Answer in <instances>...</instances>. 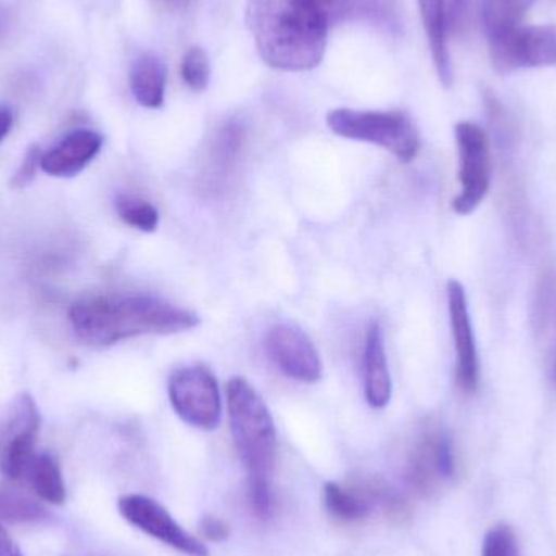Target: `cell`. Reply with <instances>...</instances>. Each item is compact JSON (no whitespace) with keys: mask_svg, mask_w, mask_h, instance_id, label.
<instances>
[{"mask_svg":"<svg viewBox=\"0 0 556 556\" xmlns=\"http://www.w3.org/2000/svg\"><path fill=\"white\" fill-rule=\"evenodd\" d=\"M121 515L150 538L189 556H208L207 547L181 528L155 500L143 495H126L117 503Z\"/></svg>","mask_w":556,"mask_h":556,"instance_id":"ba28073f","label":"cell"},{"mask_svg":"<svg viewBox=\"0 0 556 556\" xmlns=\"http://www.w3.org/2000/svg\"><path fill=\"white\" fill-rule=\"evenodd\" d=\"M454 130L459 150L460 192L454 199L453 211L457 215H469L489 194L492 182L490 140L482 127L466 121Z\"/></svg>","mask_w":556,"mask_h":556,"instance_id":"8992f818","label":"cell"},{"mask_svg":"<svg viewBox=\"0 0 556 556\" xmlns=\"http://www.w3.org/2000/svg\"><path fill=\"white\" fill-rule=\"evenodd\" d=\"M41 156L42 152L39 150V147H29L22 165L16 169L12 181H10V186L15 189L26 188L35 179L38 168H41Z\"/></svg>","mask_w":556,"mask_h":556,"instance_id":"cb8c5ba5","label":"cell"},{"mask_svg":"<svg viewBox=\"0 0 556 556\" xmlns=\"http://www.w3.org/2000/svg\"><path fill=\"white\" fill-rule=\"evenodd\" d=\"M555 375H556V359H555Z\"/></svg>","mask_w":556,"mask_h":556,"instance_id":"f546056e","label":"cell"},{"mask_svg":"<svg viewBox=\"0 0 556 556\" xmlns=\"http://www.w3.org/2000/svg\"><path fill=\"white\" fill-rule=\"evenodd\" d=\"M0 518L9 522H36L48 518L45 506L13 486L0 489Z\"/></svg>","mask_w":556,"mask_h":556,"instance_id":"ffe728a7","label":"cell"},{"mask_svg":"<svg viewBox=\"0 0 556 556\" xmlns=\"http://www.w3.org/2000/svg\"><path fill=\"white\" fill-rule=\"evenodd\" d=\"M363 379H365L366 402L372 408H384L391 401L392 381L386 356L384 337L381 326L372 320L366 330L363 349Z\"/></svg>","mask_w":556,"mask_h":556,"instance_id":"5bb4252c","label":"cell"},{"mask_svg":"<svg viewBox=\"0 0 556 556\" xmlns=\"http://www.w3.org/2000/svg\"><path fill=\"white\" fill-rule=\"evenodd\" d=\"M0 556H23L2 522H0Z\"/></svg>","mask_w":556,"mask_h":556,"instance_id":"4316f807","label":"cell"},{"mask_svg":"<svg viewBox=\"0 0 556 556\" xmlns=\"http://www.w3.org/2000/svg\"><path fill=\"white\" fill-rule=\"evenodd\" d=\"M39 431V412L31 395H20L13 408L12 420L3 437L0 466L9 479L25 476L29 463L35 457L36 437Z\"/></svg>","mask_w":556,"mask_h":556,"instance_id":"30bf717a","label":"cell"},{"mask_svg":"<svg viewBox=\"0 0 556 556\" xmlns=\"http://www.w3.org/2000/svg\"><path fill=\"white\" fill-rule=\"evenodd\" d=\"M431 58L437 67L438 77L444 87L453 85V65L447 49L446 0H418Z\"/></svg>","mask_w":556,"mask_h":556,"instance_id":"9a60e30c","label":"cell"},{"mask_svg":"<svg viewBox=\"0 0 556 556\" xmlns=\"http://www.w3.org/2000/svg\"><path fill=\"white\" fill-rule=\"evenodd\" d=\"M103 147V137L94 130L78 129L42 153L41 169L54 178H74L84 172Z\"/></svg>","mask_w":556,"mask_h":556,"instance_id":"4fadbf2b","label":"cell"},{"mask_svg":"<svg viewBox=\"0 0 556 556\" xmlns=\"http://www.w3.org/2000/svg\"><path fill=\"white\" fill-rule=\"evenodd\" d=\"M447 306H450L451 329L456 345V379L460 391L473 394L479 388V355L467 306L466 290L459 281L447 283Z\"/></svg>","mask_w":556,"mask_h":556,"instance_id":"8fae6325","label":"cell"},{"mask_svg":"<svg viewBox=\"0 0 556 556\" xmlns=\"http://www.w3.org/2000/svg\"><path fill=\"white\" fill-rule=\"evenodd\" d=\"M116 212L124 224L143 231V233H152L159 228V211L152 202L146 201V199L127 194L117 195Z\"/></svg>","mask_w":556,"mask_h":556,"instance_id":"44dd1931","label":"cell"},{"mask_svg":"<svg viewBox=\"0 0 556 556\" xmlns=\"http://www.w3.org/2000/svg\"><path fill=\"white\" fill-rule=\"evenodd\" d=\"M72 329L81 342L110 346L147 333H178L194 329L198 314L146 294L84 298L72 304Z\"/></svg>","mask_w":556,"mask_h":556,"instance_id":"6da1fadb","label":"cell"},{"mask_svg":"<svg viewBox=\"0 0 556 556\" xmlns=\"http://www.w3.org/2000/svg\"><path fill=\"white\" fill-rule=\"evenodd\" d=\"M329 15L307 0H248V25L270 67L306 72L323 61Z\"/></svg>","mask_w":556,"mask_h":556,"instance_id":"7a4b0ae2","label":"cell"},{"mask_svg":"<svg viewBox=\"0 0 556 556\" xmlns=\"http://www.w3.org/2000/svg\"><path fill=\"white\" fill-rule=\"evenodd\" d=\"M307 2L313 3V5L316 7V9H319L320 12L329 15L330 7H332L333 0H307Z\"/></svg>","mask_w":556,"mask_h":556,"instance_id":"f1b7e54d","label":"cell"},{"mask_svg":"<svg viewBox=\"0 0 556 556\" xmlns=\"http://www.w3.org/2000/svg\"><path fill=\"white\" fill-rule=\"evenodd\" d=\"M25 476L28 477L33 490L39 498L51 505H62L65 502V485L62 479L59 464L54 457L49 454H39L35 456L26 469Z\"/></svg>","mask_w":556,"mask_h":556,"instance_id":"ac0fdd59","label":"cell"},{"mask_svg":"<svg viewBox=\"0 0 556 556\" xmlns=\"http://www.w3.org/2000/svg\"><path fill=\"white\" fill-rule=\"evenodd\" d=\"M182 80L195 91H204L211 84V61L201 48H191L185 54L181 65Z\"/></svg>","mask_w":556,"mask_h":556,"instance_id":"7402d4cb","label":"cell"},{"mask_svg":"<svg viewBox=\"0 0 556 556\" xmlns=\"http://www.w3.org/2000/svg\"><path fill=\"white\" fill-rule=\"evenodd\" d=\"M535 2L538 0H482V23L489 39L521 25Z\"/></svg>","mask_w":556,"mask_h":556,"instance_id":"d6986e66","label":"cell"},{"mask_svg":"<svg viewBox=\"0 0 556 556\" xmlns=\"http://www.w3.org/2000/svg\"><path fill=\"white\" fill-rule=\"evenodd\" d=\"M264 350L278 371L298 382L314 384L323 376L319 352L303 330L288 324L270 327Z\"/></svg>","mask_w":556,"mask_h":556,"instance_id":"9c48e42d","label":"cell"},{"mask_svg":"<svg viewBox=\"0 0 556 556\" xmlns=\"http://www.w3.org/2000/svg\"><path fill=\"white\" fill-rule=\"evenodd\" d=\"M165 85V65L159 55L143 54L134 62L130 71V90L137 103L152 110L163 106Z\"/></svg>","mask_w":556,"mask_h":556,"instance_id":"e0dca14e","label":"cell"},{"mask_svg":"<svg viewBox=\"0 0 556 556\" xmlns=\"http://www.w3.org/2000/svg\"><path fill=\"white\" fill-rule=\"evenodd\" d=\"M199 529H201V534L211 542H224L230 535L228 526L222 519L214 518V516L202 518Z\"/></svg>","mask_w":556,"mask_h":556,"instance_id":"d4e9b609","label":"cell"},{"mask_svg":"<svg viewBox=\"0 0 556 556\" xmlns=\"http://www.w3.org/2000/svg\"><path fill=\"white\" fill-rule=\"evenodd\" d=\"M482 556H519L513 529L506 525L495 526L483 541Z\"/></svg>","mask_w":556,"mask_h":556,"instance_id":"603a6c76","label":"cell"},{"mask_svg":"<svg viewBox=\"0 0 556 556\" xmlns=\"http://www.w3.org/2000/svg\"><path fill=\"white\" fill-rule=\"evenodd\" d=\"M453 473L454 453L450 438L440 431L425 434L408 460V479L414 489L430 495Z\"/></svg>","mask_w":556,"mask_h":556,"instance_id":"7c38bea8","label":"cell"},{"mask_svg":"<svg viewBox=\"0 0 556 556\" xmlns=\"http://www.w3.org/2000/svg\"><path fill=\"white\" fill-rule=\"evenodd\" d=\"M228 415L238 456L248 472L254 513L273 515V476L277 463V430L273 415L248 379L233 376L227 384Z\"/></svg>","mask_w":556,"mask_h":556,"instance_id":"3957f363","label":"cell"},{"mask_svg":"<svg viewBox=\"0 0 556 556\" xmlns=\"http://www.w3.org/2000/svg\"><path fill=\"white\" fill-rule=\"evenodd\" d=\"M489 42L493 67L500 74L556 65V25H519Z\"/></svg>","mask_w":556,"mask_h":556,"instance_id":"52a82bcc","label":"cell"},{"mask_svg":"<svg viewBox=\"0 0 556 556\" xmlns=\"http://www.w3.org/2000/svg\"><path fill=\"white\" fill-rule=\"evenodd\" d=\"M384 490L355 489V486L340 485L337 482L326 483L324 498L326 506L333 518L340 521L353 522L365 519L371 513L376 502H384Z\"/></svg>","mask_w":556,"mask_h":556,"instance_id":"2e32d148","label":"cell"},{"mask_svg":"<svg viewBox=\"0 0 556 556\" xmlns=\"http://www.w3.org/2000/svg\"><path fill=\"white\" fill-rule=\"evenodd\" d=\"M13 126V114L9 108H0V142L5 139Z\"/></svg>","mask_w":556,"mask_h":556,"instance_id":"83f0119b","label":"cell"},{"mask_svg":"<svg viewBox=\"0 0 556 556\" xmlns=\"http://www.w3.org/2000/svg\"><path fill=\"white\" fill-rule=\"evenodd\" d=\"M327 126L343 139L368 142L388 150L401 162L410 163L420 150L417 126L402 111H330Z\"/></svg>","mask_w":556,"mask_h":556,"instance_id":"277c9868","label":"cell"},{"mask_svg":"<svg viewBox=\"0 0 556 556\" xmlns=\"http://www.w3.org/2000/svg\"><path fill=\"white\" fill-rule=\"evenodd\" d=\"M469 13V0H446L447 26L460 28Z\"/></svg>","mask_w":556,"mask_h":556,"instance_id":"484cf974","label":"cell"},{"mask_svg":"<svg viewBox=\"0 0 556 556\" xmlns=\"http://www.w3.org/2000/svg\"><path fill=\"white\" fill-rule=\"evenodd\" d=\"M173 410L199 430H215L222 420V395L217 378L202 365L176 369L168 379Z\"/></svg>","mask_w":556,"mask_h":556,"instance_id":"5b68a950","label":"cell"}]
</instances>
